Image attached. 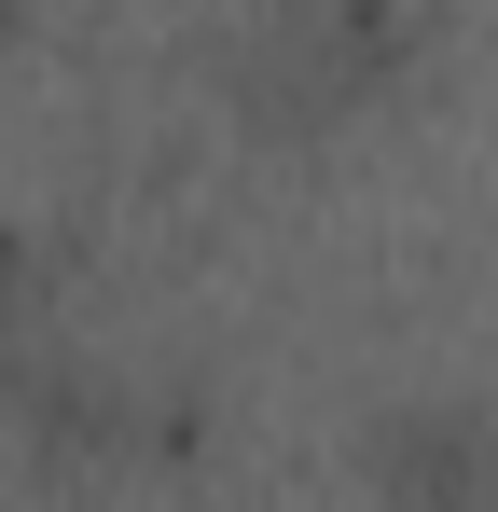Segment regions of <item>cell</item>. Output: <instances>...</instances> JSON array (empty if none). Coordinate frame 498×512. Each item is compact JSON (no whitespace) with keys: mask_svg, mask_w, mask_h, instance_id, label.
<instances>
[{"mask_svg":"<svg viewBox=\"0 0 498 512\" xmlns=\"http://www.w3.org/2000/svg\"><path fill=\"white\" fill-rule=\"evenodd\" d=\"M374 485H388V512H498V429H471V416L429 402V416L388 429Z\"/></svg>","mask_w":498,"mask_h":512,"instance_id":"obj_1","label":"cell"}]
</instances>
